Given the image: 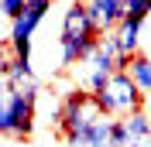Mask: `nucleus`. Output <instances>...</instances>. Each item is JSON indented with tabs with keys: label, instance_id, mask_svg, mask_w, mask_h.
<instances>
[{
	"label": "nucleus",
	"instance_id": "nucleus-2",
	"mask_svg": "<svg viewBox=\"0 0 151 147\" xmlns=\"http://www.w3.org/2000/svg\"><path fill=\"white\" fill-rule=\"evenodd\" d=\"M93 106L110 120H124V116H131V113H144L148 96L134 86L131 72H117L106 82V89L93 92Z\"/></svg>",
	"mask_w": 151,
	"mask_h": 147
},
{
	"label": "nucleus",
	"instance_id": "nucleus-6",
	"mask_svg": "<svg viewBox=\"0 0 151 147\" xmlns=\"http://www.w3.org/2000/svg\"><path fill=\"white\" fill-rule=\"evenodd\" d=\"M141 144H151L148 113H131V116H124V120H113L110 147H141Z\"/></svg>",
	"mask_w": 151,
	"mask_h": 147
},
{
	"label": "nucleus",
	"instance_id": "nucleus-14",
	"mask_svg": "<svg viewBox=\"0 0 151 147\" xmlns=\"http://www.w3.org/2000/svg\"><path fill=\"white\" fill-rule=\"evenodd\" d=\"M144 113H148V120H151V96H148V106H144Z\"/></svg>",
	"mask_w": 151,
	"mask_h": 147
},
{
	"label": "nucleus",
	"instance_id": "nucleus-4",
	"mask_svg": "<svg viewBox=\"0 0 151 147\" xmlns=\"http://www.w3.org/2000/svg\"><path fill=\"white\" fill-rule=\"evenodd\" d=\"M52 4H55V0H28L24 10L10 21L7 45H10V51H14L17 62H28V65H31V38H35L38 24L45 21V14L52 10Z\"/></svg>",
	"mask_w": 151,
	"mask_h": 147
},
{
	"label": "nucleus",
	"instance_id": "nucleus-15",
	"mask_svg": "<svg viewBox=\"0 0 151 147\" xmlns=\"http://www.w3.org/2000/svg\"><path fill=\"white\" fill-rule=\"evenodd\" d=\"M83 4H86V0H83Z\"/></svg>",
	"mask_w": 151,
	"mask_h": 147
},
{
	"label": "nucleus",
	"instance_id": "nucleus-9",
	"mask_svg": "<svg viewBox=\"0 0 151 147\" xmlns=\"http://www.w3.org/2000/svg\"><path fill=\"white\" fill-rule=\"evenodd\" d=\"M127 72H131L134 86L144 92V96H151V55H144V51H137V55L131 58V65H127Z\"/></svg>",
	"mask_w": 151,
	"mask_h": 147
},
{
	"label": "nucleus",
	"instance_id": "nucleus-13",
	"mask_svg": "<svg viewBox=\"0 0 151 147\" xmlns=\"http://www.w3.org/2000/svg\"><path fill=\"white\" fill-rule=\"evenodd\" d=\"M10 58H14L10 45H7V41H0V89H4V75H7V65H10Z\"/></svg>",
	"mask_w": 151,
	"mask_h": 147
},
{
	"label": "nucleus",
	"instance_id": "nucleus-5",
	"mask_svg": "<svg viewBox=\"0 0 151 147\" xmlns=\"http://www.w3.org/2000/svg\"><path fill=\"white\" fill-rule=\"evenodd\" d=\"M10 89V120H14V140H28L35 133V120H38V82L24 86H7Z\"/></svg>",
	"mask_w": 151,
	"mask_h": 147
},
{
	"label": "nucleus",
	"instance_id": "nucleus-7",
	"mask_svg": "<svg viewBox=\"0 0 151 147\" xmlns=\"http://www.w3.org/2000/svg\"><path fill=\"white\" fill-rule=\"evenodd\" d=\"M117 72H120V69H117V55L100 41V48H96L93 55H89V62H86V89L89 92L106 89V82H110Z\"/></svg>",
	"mask_w": 151,
	"mask_h": 147
},
{
	"label": "nucleus",
	"instance_id": "nucleus-10",
	"mask_svg": "<svg viewBox=\"0 0 151 147\" xmlns=\"http://www.w3.org/2000/svg\"><path fill=\"white\" fill-rule=\"evenodd\" d=\"M14 133V120H10V89L4 82L0 89V137H10Z\"/></svg>",
	"mask_w": 151,
	"mask_h": 147
},
{
	"label": "nucleus",
	"instance_id": "nucleus-3",
	"mask_svg": "<svg viewBox=\"0 0 151 147\" xmlns=\"http://www.w3.org/2000/svg\"><path fill=\"white\" fill-rule=\"evenodd\" d=\"M96 106H93V92L89 89H72L65 92V99H62V106H58V133L69 140L72 147H83V137H86V127L93 123L96 116Z\"/></svg>",
	"mask_w": 151,
	"mask_h": 147
},
{
	"label": "nucleus",
	"instance_id": "nucleus-12",
	"mask_svg": "<svg viewBox=\"0 0 151 147\" xmlns=\"http://www.w3.org/2000/svg\"><path fill=\"white\" fill-rule=\"evenodd\" d=\"M24 4H28V0H0V17L14 21L21 10H24Z\"/></svg>",
	"mask_w": 151,
	"mask_h": 147
},
{
	"label": "nucleus",
	"instance_id": "nucleus-11",
	"mask_svg": "<svg viewBox=\"0 0 151 147\" xmlns=\"http://www.w3.org/2000/svg\"><path fill=\"white\" fill-rule=\"evenodd\" d=\"M124 7H127L131 21H148L151 17V0H124Z\"/></svg>",
	"mask_w": 151,
	"mask_h": 147
},
{
	"label": "nucleus",
	"instance_id": "nucleus-1",
	"mask_svg": "<svg viewBox=\"0 0 151 147\" xmlns=\"http://www.w3.org/2000/svg\"><path fill=\"white\" fill-rule=\"evenodd\" d=\"M103 34L93 28L89 21V10H86L83 0H72L62 14V34H58V51H62V69H72V65H86L89 55L100 48Z\"/></svg>",
	"mask_w": 151,
	"mask_h": 147
},
{
	"label": "nucleus",
	"instance_id": "nucleus-8",
	"mask_svg": "<svg viewBox=\"0 0 151 147\" xmlns=\"http://www.w3.org/2000/svg\"><path fill=\"white\" fill-rule=\"evenodd\" d=\"M86 10H89V21H93V28L100 34H113V31L120 28V21L127 17V7H124V0H86Z\"/></svg>",
	"mask_w": 151,
	"mask_h": 147
}]
</instances>
